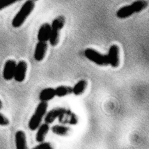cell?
I'll return each instance as SVG.
<instances>
[{"instance_id": "obj_1", "label": "cell", "mask_w": 149, "mask_h": 149, "mask_svg": "<svg viewBox=\"0 0 149 149\" xmlns=\"http://www.w3.org/2000/svg\"><path fill=\"white\" fill-rule=\"evenodd\" d=\"M147 3L145 0H136L130 6L119 8L116 12V17L119 19H125L134 13H139L146 8Z\"/></svg>"}, {"instance_id": "obj_2", "label": "cell", "mask_w": 149, "mask_h": 149, "mask_svg": "<svg viewBox=\"0 0 149 149\" xmlns=\"http://www.w3.org/2000/svg\"><path fill=\"white\" fill-rule=\"evenodd\" d=\"M35 8V2L32 0H27L23 4L18 13L12 21V25L15 28L21 27L28 17L32 13Z\"/></svg>"}, {"instance_id": "obj_3", "label": "cell", "mask_w": 149, "mask_h": 149, "mask_svg": "<svg viewBox=\"0 0 149 149\" xmlns=\"http://www.w3.org/2000/svg\"><path fill=\"white\" fill-rule=\"evenodd\" d=\"M47 102H40L38 104L28 122V127L31 130L34 131L37 130L41 125L42 121L47 112Z\"/></svg>"}, {"instance_id": "obj_4", "label": "cell", "mask_w": 149, "mask_h": 149, "mask_svg": "<svg viewBox=\"0 0 149 149\" xmlns=\"http://www.w3.org/2000/svg\"><path fill=\"white\" fill-rule=\"evenodd\" d=\"M65 24V19L63 16H59L54 19L51 25V33L49 38L50 45L55 46L59 41V32L63 28Z\"/></svg>"}, {"instance_id": "obj_5", "label": "cell", "mask_w": 149, "mask_h": 149, "mask_svg": "<svg viewBox=\"0 0 149 149\" xmlns=\"http://www.w3.org/2000/svg\"><path fill=\"white\" fill-rule=\"evenodd\" d=\"M84 55L89 60L99 65H109L107 56L102 54L93 49L88 48L86 49Z\"/></svg>"}, {"instance_id": "obj_6", "label": "cell", "mask_w": 149, "mask_h": 149, "mask_svg": "<svg viewBox=\"0 0 149 149\" xmlns=\"http://www.w3.org/2000/svg\"><path fill=\"white\" fill-rule=\"evenodd\" d=\"M107 56L109 64L112 67H118L119 64V50L116 45H112L108 50Z\"/></svg>"}, {"instance_id": "obj_7", "label": "cell", "mask_w": 149, "mask_h": 149, "mask_svg": "<svg viewBox=\"0 0 149 149\" xmlns=\"http://www.w3.org/2000/svg\"><path fill=\"white\" fill-rule=\"evenodd\" d=\"M17 63L13 60H8L4 64L3 76L4 80L7 81L11 80L14 77Z\"/></svg>"}, {"instance_id": "obj_8", "label": "cell", "mask_w": 149, "mask_h": 149, "mask_svg": "<svg viewBox=\"0 0 149 149\" xmlns=\"http://www.w3.org/2000/svg\"><path fill=\"white\" fill-rule=\"evenodd\" d=\"M27 67V63L23 60L19 61L17 64L14 77L16 81L19 83L24 81L26 77Z\"/></svg>"}, {"instance_id": "obj_9", "label": "cell", "mask_w": 149, "mask_h": 149, "mask_svg": "<svg viewBox=\"0 0 149 149\" xmlns=\"http://www.w3.org/2000/svg\"><path fill=\"white\" fill-rule=\"evenodd\" d=\"M65 109H66L64 108L57 107L51 109L48 112H46L44 118L45 123L49 125L52 123L56 119H58L60 117V116L65 112Z\"/></svg>"}, {"instance_id": "obj_10", "label": "cell", "mask_w": 149, "mask_h": 149, "mask_svg": "<svg viewBox=\"0 0 149 149\" xmlns=\"http://www.w3.org/2000/svg\"><path fill=\"white\" fill-rule=\"evenodd\" d=\"M60 122L63 124H69L71 125H76L78 123L77 115L70 109H66L65 112L58 118Z\"/></svg>"}, {"instance_id": "obj_11", "label": "cell", "mask_w": 149, "mask_h": 149, "mask_svg": "<svg viewBox=\"0 0 149 149\" xmlns=\"http://www.w3.org/2000/svg\"><path fill=\"white\" fill-rule=\"evenodd\" d=\"M51 33V25L48 23H45L40 27L38 33L39 42H47L49 41Z\"/></svg>"}, {"instance_id": "obj_12", "label": "cell", "mask_w": 149, "mask_h": 149, "mask_svg": "<svg viewBox=\"0 0 149 149\" xmlns=\"http://www.w3.org/2000/svg\"><path fill=\"white\" fill-rule=\"evenodd\" d=\"M47 49V42H38L34 52V58L37 61H41L45 58Z\"/></svg>"}, {"instance_id": "obj_13", "label": "cell", "mask_w": 149, "mask_h": 149, "mask_svg": "<svg viewBox=\"0 0 149 149\" xmlns=\"http://www.w3.org/2000/svg\"><path fill=\"white\" fill-rule=\"evenodd\" d=\"M15 143L16 149H28L26 134L22 130H18L15 133Z\"/></svg>"}, {"instance_id": "obj_14", "label": "cell", "mask_w": 149, "mask_h": 149, "mask_svg": "<svg viewBox=\"0 0 149 149\" xmlns=\"http://www.w3.org/2000/svg\"><path fill=\"white\" fill-rule=\"evenodd\" d=\"M49 130V125L46 123L41 124L37 129L36 133V141L38 143L43 142L46 134Z\"/></svg>"}, {"instance_id": "obj_15", "label": "cell", "mask_w": 149, "mask_h": 149, "mask_svg": "<svg viewBox=\"0 0 149 149\" xmlns=\"http://www.w3.org/2000/svg\"><path fill=\"white\" fill-rule=\"evenodd\" d=\"M56 97L55 90L53 88H46L42 90L39 94V100L40 102H47Z\"/></svg>"}, {"instance_id": "obj_16", "label": "cell", "mask_w": 149, "mask_h": 149, "mask_svg": "<svg viewBox=\"0 0 149 149\" xmlns=\"http://www.w3.org/2000/svg\"><path fill=\"white\" fill-rule=\"evenodd\" d=\"M87 86V83L84 80H81L77 82L72 87V94L75 95H80L82 94Z\"/></svg>"}, {"instance_id": "obj_17", "label": "cell", "mask_w": 149, "mask_h": 149, "mask_svg": "<svg viewBox=\"0 0 149 149\" xmlns=\"http://www.w3.org/2000/svg\"><path fill=\"white\" fill-rule=\"evenodd\" d=\"M52 132L58 136H65L67 135L70 132V128L64 125H54L52 126Z\"/></svg>"}, {"instance_id": "obj_18", "label": "cell", "mask_w": 149, "mask_h": 149, "mask_svg": "<svg viewBox=\"0 0 149 149\" xmlns=\"http://www.w3.org/2000/svg\"><path fill=\"white\" fill-rule=\"evenodd\" d=\"M56 96L58 97H63L72 94V87L65 86H60L54 89Z\"/></svg>"}, {"instance_id": "obj_19", "label": "cell", "mask_w": 149, "mask_h": 149, "mask_svg": "<svg viewBox=\"0 0 149 149\" xmlns=\"http://www.w3.org/2000/svg\"><path fill=\"white\" fill-rule=\"evenodd\" d=\"M20 1H22V0H0V11H1Z\"/></svg>"}, {"instance_id": "obj_20", "label": "cell", "mask_w": 149, "mask_h": 149, "mask_svg": "<svg viewBox=\"0 0 149 149\" xmlns=\"http://www.w3.org/2000/svg\"><path fill=\"white\" fill-rule=\"evenodd\" d=\"M32 149H53L52 144L49 142L39 143L38 145L34 147Z\"/></svg>"}, {"instance_id": "obj_21", "label": "cell", "mask_w": 149, "mask_h": 149, "mask_svg": "<svg viewBox=\"0 0 149 149\" xmlns=\"http://www.w3.org/2000/svg\"><path fill=\"white\" fill-rule=\"evenodd\" d=\"M9 124L8 119L3 114L0 113V125L1 126H7Z\"/></svg>"}, {"instance_id": "obj_22", "label": "cell", "mask_w": 149, "mask_h": 149, "mask_svg": "<svg viewBox=\"0 0 149 149\" xmlns=\"http://www.w3.org/2000/svg\"><path fill=\"white\" fill-rule=\"evenodd\" d=\"M2 107H3V104H2L1 101L0 100V109H1L2 108Z\"/></svg>"}, {"instance_id": "obj_23", "label": "cell", "mask_w": 149, "mask_h": 149, "mask_svg": "<svg viewBox=\"0 0 149 149\" xmlns=\"http://www.w3.org/2000/svg\"><path fill=\"white\" fill-rule=\"evenodd\" d=\"M32 1H33V2H35V1H38V0H32Z\"/></svg>"}]
</instances>
